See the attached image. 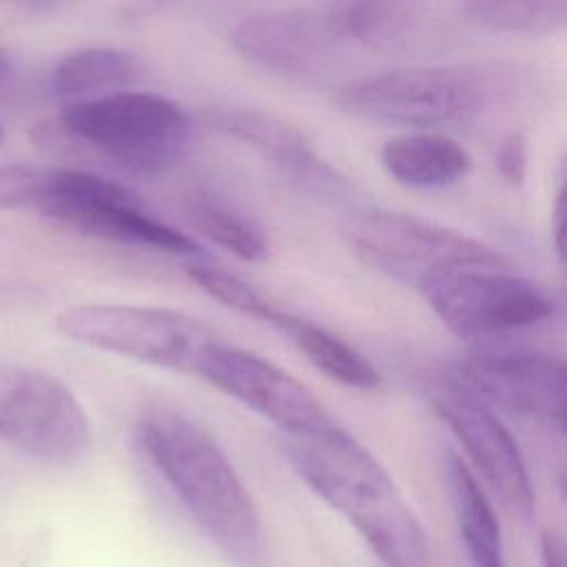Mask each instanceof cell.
<instances>
[{
    "label": "cell",
    "instance_id": "obj_9",
    "mask_svg": "<svg viewBox=\"0 0 567 567\" xmlns=\"http://www.w3.org/2000/svg\"><path fill=\"white\" fill-rule=\"evenodd\" d=\"M423 299L461 339H489L536 326L554 315V301L514 268H467L430 284Z\"/></svg>",
    "mask_w": 567,
    "mask_h": 567
},
{
    "label": "cell",
    "instance_id": "obj_11",
    "mask_svg": "<svg viewBox=\"0 0 567 567\" xmlns=\"http://www.w3.org/2000/svg\"><path fill=\"white\" fill-rule=\"evenodd\" d=\"M228 38L241 58L290 80H312L326 73L339 51L350 44L332 2L246 16Z\"/></svg>",
    "mask_w": 567,
    "mask_h": 567
},
{
    "label": "cell",
    "instance_id": "obj_10",
    "mask_svg": "<svg viewBox=\"0 0 567 567\" xmlns=\"http://www.w3.org/2000/svg\"><path fill=\"white\" fill-rule=\"evenodd\" d=\"M432 412L456 436L481 478L518 516L534 512V485L525 456L485 399H481L454 368L430 385Z\"/></svg>",
    "mask_w": 567,
    "mask_h": 567
},
{
    "label": "cell",
    "instance_id": "obj_27",
    "mask_svg": "<svg viewBox=\"0 0 567 567\" xmlns=\"http://www.w3.org/2000/svg\"><path fill=\"white\" fill-rule=\"evenodd\" d=\"M11 80H13V64L7 55V51L0 47V95H4L9 91Z\"/></svg>",
    "mask_w": 567,
    "mask_h": 567
},
{
    "label": "cell",
    "instance_id": "obj_28",
    "mask_svg": "<svg viewBox=\"0 0 567 567\" xmlns=\"http://www.w3.org/2000/svg\"><path fill=\"white\" fill-rule=\"evenodd\" d=\"M4 142V128H2V124H0V144Z\"/></svg>",
    "mask_w": 567,
    "mask_h": 567
},
{
    "label": "cell",
    "instance_id": "obj_26",
    "mask_svg": "<svg viewBox=\"0 0 567 567\" xmlns=\"http://www.w3.org/2000/svg\"><path fill=\"white\" fill-rule=\"evenodd\" d=\"M543 567H567V540L556 532H545L540 543Z\"/></svg>",
    "mask_w": 567,
    "mask_h": 567
},
{
    "label": "cell",
    "instance_id": "obj_2",
    "mask_svg": "<svg viewBox=\"0 0 567 567\" xmlns=\"http://www.w3.org/2000/svg\"><path fill=\"white\" fill-rule=\"evenodd\" d=\"M520 91L523 78L507 64H423L352 78L334 104L363 122L439 133L505 111Z\"/></svg>",
    "mask_w": 567,
    "mask_h": 567
},
{
    "label": "cell",
    "instance_id": "obj_20",
    "mask_svg": "<svg viewBox=\"0 0 567 567\" xmlns=\"http://www.w3.org/2000/svg\"><path fill=\"white\" fill-rule=\"evenodd\" d=\"M184 208L188 221L228 252L246 261H264L268 257V239L264 230L228 199L208 190H197L186 197Z\"/></svg>",
    "mask_w": 567,
    "mask_h": 567
},
{
    "label": "cell",
    "instance_id": "obj_15",
    "mask_svg": "<svg viewBox=\"0 0 567 567\" xmlns=\"http://www.w3.org/2000/svg\"><path fill=\"white\" fill-rule=\"evenodd\" d=\"M381 164L394 182L408 188L436 190L458 184L470 173L472 157L445 133L412 131L383 144Z\"/></svg>",
    "mask_w": 567,
    "mask_h": 567
},
{
    "label": "cell",
    "instance_id": "obj_14",
    "mask_svg": "<svg viewBox=\"0 0 567 567\" xmlns=\"http://www.w3.org/2000/svg\"><path fill=\"white\" fill-rule=\"evenodd\" d=\"M206 120L215 131L244 142L277 164V168L301 190L326 202H341L348 197L350 182L317 153L310 137L292 122L246 106L210 109Z\"/></svg>",
    "mask_w": 567,
    "mask_h": 567
},
{
    "label": "cell",
    "instance_id": "obj_23",
    "mask_svg": "<svg viewBox=\"0 0 567 567\" xmlns=\"http://www.w3.org/2000/svg\"><path fill=\"white\" fill-rule=\"evenodd\" d=\"M551 244L560 272L563 299L567 303V146L558 157L554 173V202H551Z\"/></svg>",
    "mask_w": 567,
    "mask_h": 567
},
{
    "label": "cell",
    "instance_id": "obj_13",
    "mask_svg": "<svg viewBox=\"0 0 567 567\" xmlns=\"http://www.w3.org/2000/svg\"><path fill=\"white\" fill-rule=\"evenodd\" d=\"M197 374L266 416L286 436L308 434L334 421L297 377L255 352L226 346L224 341L208 350Z\"/></svg>",
    "mask_w": 567,
    "mask_h": 567
},
{
    "label": "cell",
    "instance_id": "obj_17",
    "mask_svg": "<svg viewBox=\"0 0 567 567\" xmlns=\"http://www.w3.org/2000/svg\"><path fill=\"white\" fill-rule=\"evenodd\" d=\"M144 75L142 62L124 49L84 47L58 60L51 71L53 93L66 102L95 100L133 89Z\"/></svg>",
    "mask_w": 567,
    "mask_h": 567
},
{
    "label": "cell",
    "instance_id": "obj_18",
    "mask_svg": "<svg viewBox=\"0 0 567 567\" xmlns=\"http://www.w3.org/2000/svg\"><path fill=\"white\" fill-rule=\"evenodd\" d=\"M350 40L377 53L405 51L430 24V7L421 2H332Z\"/></svg>",
    "mask_w": 567,
    "mask_h": 567
},
{
    "label": "cell",
    "instance_id": "obj_12",
    "mask_svg": "<svg viewBox=\"0 0 567 567\" xmlns=\"http://www.w3.org/2000/svg\"><path fill=\"white\" fill-rule=\"evenodd\" d=\"M454 372L487 403L543 421L567 441V357L540 350H474Z\"/></svg>",
    "mask_w": 567,
    "mask_h": 567
},
{
    "label": "cell",
    "instance_id": "obj_1",
    "mask_svg": "<svg viewBox=\"0 0 567 567\" xmlns=\"http://www.w3.org/2000/svg\"><path fill=\"white\" fill-rule=\"evenodd\" d=\"M135 439L206 538L235 567H266V534L257 505L217 441L168 405L146 408Z\"/></svg>",
    "mask_w": 567,
    "mask_h": 567
},
{
    "label": "cell",
    "instance_id": "obj_21",
    "mask_svg": "<svg viewBox=\"0 0 567 567\" xmlns=\"http://www.w3.org/2000/svg\"><path fill=\"white\" fill-rule=\"evenodd\" d=\"M465 22L494 33L567 31V0H467L456 4Z\"/></svg>",
    "mask_w": 567,
    "mask_h": 567
},
{
    "label": "cell",
    "instance_id": "obj_5",
    "mask_svg": "<svg viewBox=\"0 0 567 567\" xmlns=\"http://www.w3.org/2000/svg\"><path fill=\"white\" fill-rule=\"evenodd\" d=\"M284 452L301 481L346 516L363 540L412 512L385 467L337 421L308 434L286 436Z\"/></svg>",
    "mask_w": 567,
    "mask_h": 567
},
{
    "label": "cell",
    "instance_id": "obj_29",
    "mask_svg": "<svg viewBox=\"0 0 567 567\" xmlns=\"http://www.w3.org/2000/svg\"><path fill=\"white\" fill-rule=\"evenodd\" d=\"M0 292H2V284H0Z\"/></svg>",
    "mask_w": 567,
    "mask_h": 567
},
{
    "label": "cell",
    "instance_id": "obj_6",
    "mask_svg": "<svg viewBox=\"0 0 567 567\" xmlns=\"http://www.w3.org/2000/svg\"><path fill=\"white\" fill-rule=\"evenodd\" d=\"M33 208L91 237L179 257L202 255L199 244L190 235L157 219L137 193L91 171H44Z\"/></svg>",
    "mask_w": 567,
    "mask_h": 567
},
{
    "label": "cell",
    "instance_id": "obj_25",
    "mask_svg": "<svg viewBox=\"0 0 567 567\" xmlns=\"http://www.w3.org/2000/svg\"><path fill=\"white\" fill-rule=\"evenodd\" d=\"M494 166L503 182L512 188H520L527 179V142L518 131L505 133L494 148Z\"/></svg>",
    "mask_w": 567,
    "mask_h": 567
},
{
    "label": "cell",
    "instance_id": "obj_3",
    "mask_svg": "<svg viewBox=\"0 0 567 567\" xmlns=\"http://www.w3.org/2000/svg\"><path fill=\"white\" fill-rule=\"evenodd\" d=\"M341 235L363 264L416 292L456 270L512 268L498 248L472 235L381 206L350 208Z\"/></svg>",
    "mask_w": 567,
    "mask_h": 567
},
{
    "label": "cell",
    "instance_id": "obj_16",
    "mask_svg": "<svg viewBox=\"0 0 567 567\" xmlns=\"http://www.w3.org/2000/svg\"><path fill=\"white\" fill-rule=\"evenodd\" d=\"M445 481L463 547L474 567H507L498 516L472 467L456 454H445Z\"/></svg>",
    "mask_w": 567,
    "mask_h": 567
},
{
    "label": "cell",
    "instance_id": "obj_4",
    "mask_svg": "<svg viewBox=\"0 0 567 567\" xmlns=\"http://www.w3.org/2000/svg\"><path fill=\"white\" fill-rule=\"evenodd\" d=\"M58 126L117 166L146 177L179 164L193 128L177 102L140 89L64 102Z\"/></svg>",
    "mask_w": 567,
    "mask_h": 567
},
{
    "label": "cell",
    "instance_id": "obj_22",
    "mask_svg": "<svg viewBox=\"0 0 567 567\" xmlns=\"http://www.w3.org/2000/svg\"><path fill=\"white\" fill-rule=\"evenodd\" d=\"M184 270L206 295L217 299L221 306L281 330L288 310L279 308L275 301H270L264 292H259L239 275L206 259L188 261Z\"/></svg>",
    "mask_w": 567,
    "mask_h": 567
},
{
    "label": "cell",
    "instance_id": "obj_8",
    "mask_svg": "<svg viewBox=\"0 0 567 567\" xmlns=\"http://www.w3.org/2000/svg\"><path fill=\"white\" fill-rule=\"evenodd\" d=\"M0 441L44 463H71L93 445L78 396L49 372L0 365Z\"/></svg>",
    "mask_w": 567,
    "mask_h": 567
},
{
    "label": "cell",
    "instance_id": "obj_7",
    "mask_svg": "<svg viewBox=\"0 0 567 567\" xmlns=\"http://www.w3.org/2000/svg\"><path fill=\"white\" fill-rule=\"evenodd\" d=\"M71 341L166 370L197 374L219 341L202 321L168 308L131 303H78L55 317Z\"/></svg>",
    "mask_w": 567,
    "mask_h": 567
},
{
    "label": "cell",
    "instance_id": "obj_24",
    "mask_svg": "<svg viewBox=\"0 0 567 567\" xmlns=\"http://www.w3.org/2000/svg\"><path fill=\"white\" fill-rule=\"evenodd\" d=\"M42 173L24 164L0 166V208H33L42 186Z\"/></svg>",
    "mask_w": 567,
    "mask_h": 567
},
{
    "label": "cell",
    "instance_id": "obj_19",
    "mask_svg": "<svg viewBox=\"0 0 567 567\" xmlns=\"http://www.w3.org/2000/svg\"><path fill=\"white\" fill-rule=\"evenodd\" d=\"M279 332H284L299 352L332 381L361 392H381L385 388L379 368L332 330L288 312Z\"/></svg>",
    "mask_w": 567,
    "mask_h": 567
}]
</instances>
